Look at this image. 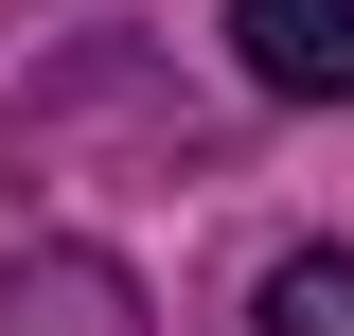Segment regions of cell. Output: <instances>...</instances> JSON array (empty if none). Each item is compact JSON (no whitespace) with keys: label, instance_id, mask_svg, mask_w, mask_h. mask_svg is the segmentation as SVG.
<instances>
[{"label":"cell","instance_id":"6da1fadb","mask_svg":"<svg viewBox=\"0 0 354 336\" xmlns=\"http://www.w3.org/2000/svg\"><path fill=\"white\" fill-rule=\"evenodd\" d=\"M230 53L283 106H354V0H230Z\"/></svg>","mask_w":354,"mask_h":336},{"label":"cell","instance_id":"7a4b0ae2","mask_svg":"<svg viewBox=\"0 0 354 336\" xmlns=\"http://www.w3.org/2000/svg\"><path fill=\"white\" fill-rule=\"evenodd\" d=\"M0 336H160V319H142V283L106 248H18L0 265Z\"/></svg>","mask_w":354,"mask_h":336},{"label":"cell","instance_id":"3957f363","mask_svg":"<svg viewBox=\"0 0 354 336\" xmlns=\"http://www.w3.org/2000/svg\"><path fill=\"white\" fill-rule=\"evenodd\" d=\"M248 336H354V248H301V265H266Z\"/></svg>","mask_w":354,"mask_h":336}]
</instances>
